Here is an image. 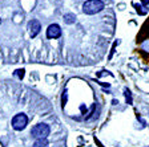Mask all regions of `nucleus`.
I'll use <instances>...</instances> for the list:
<instances>
[{"label":"nucleus","instance_id":"1","mask_svg":"<svg viewBox=\"0 0 149 147\" xmlns=\"http://www.w3.org/2000/svg\"><path fill=\"white\" fill-rule=\"evenodd\" d=\"M104 9V3L101 0H87L83 4V12L87 15H96Z\"/></svg>","mask_w":149,"mask_h":147},{"label":"nucleus","instance_id":"2","mask_svg":"<svg viewBox=\"0 0 149 147\" xmlns=\"http://www.w3.org/2000/svg\"><path fill=\"white\" fill-rule=\"evenodd\" d=\"M49 126L47 123H37L32 127L31 130V135L35 139H47V137L49 135Z\"/></svg>","mask_w":149,"mask_h":147},{"label":"nucleus","instance_id":"3","mask_svg":"<svg viewBox=\"0 0 149 147\" xmlns=\"http://www.w3.org/2000/svg\"><path fill=\"white\" fill-rule=\"evenodd\" d=\"M28 125V117L25 114L20 113V114H16L15 117L12 118V127L16 130V131H22L27 127Z\"/></svg>","mask_w":149,"mask_h":147},{"label":"nucleus","instance_id":"4","mask_svg":"<svg viewBox=\"0 0 149 147\" xmlns=\"http://www.w3.org/2000/svg\"><path fill=\"white\" fill-rule=\"evenodd\" d=\"M61 36V28L57 24H51L47 29V37L48 39H59Z\"/></svg>","mask_w":149,"mask_h":147},{"label":"nucleus","instance_id":"5","mask_svg":"<svg viewBox=\"0 0 149 147\" xmlns=\"http://www.w3.org/2000/svg\"><path fill=\"white\" fill-rule=\"evenodd\" d=\"M28 29H29V36H31L32 39H35L37 35L40 33L41 25L37 20H31V21L28 23Z\"/></svg>","mask_w":149,"mask_h":147},{"label":"nucleus","instance_id":"6","mask_svg":"<svg viewBox=\"0 0 149 147\" xmlns=\"http://www.w3.org/2000/svg\"><path fill=\"white\" fill-rule=\"evenodd\" d=\"M64 21L67 24H73L76 21V16L73 13H67V15H64Z\"/></svg>","mask_w":149,"mask_h":147},{"label":"nucleus","instance_id":"7","mask_svg":"<svg viewBox=\"0 0 149 147\" xmlns=\"http://www.w3.org/2000/svg\"><path fill=\"white\" fill-rule=\"evenodd\" d=\"M49 143L47 139H36V142L33 143V147H48Z\"/></svg>","mask_w":149,"mask_h":147},{"label":"nucleus","instance_id":"8","mask_svg":"<svg viewBox=\"0 0 149 147\" xmlns=\"http://www.w3.org/2000/svg\"><path fill=\"white\" fill-rule=\"evenodd\" d=\"M15 76L17 77V78H20V80H22L23 77H24V69H17V70L15 72Z\"/></svg>","mask_w":149,"mask_h":147},{"label":"nucleus","instance_id":"9","mask_svg":"<svg viewBox=\"0 0 149 147\" xmlns=\"http://www.w3.org/2000/svg\"><path fill=\"white\" fill-rule=\"evenodd\" d=\"M125 97H127V101H128V104H132V97H130L129 92H128L127 89H125Z\"/></svg>","mask_w":149,"mask_h":147},{"label":"nucleus","instance_id":"10","mask_svg":"<svg viewBox=\"0 0 149 147\" xmlns=\"http://www.w3.org/2000/svg\"><path fill=\"white\" fill-rule=\"evenodd\" d=\"M0 24H1V19H0Z\"/></svg>","mask_w":149,"mask_h":147}]
</instances>
